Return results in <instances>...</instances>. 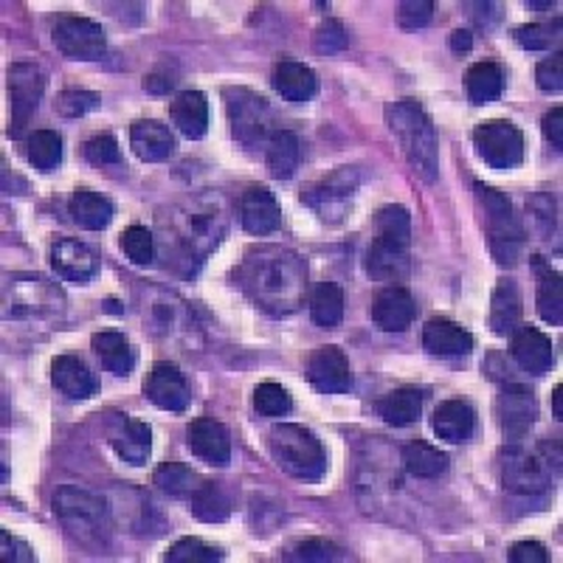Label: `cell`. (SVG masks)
<instances>
[{
  "label": "cell",
  "mask_w": 563,
  "mask_h": 563,
  "mask_svg": "<svg viewBox=\"0 0 563 563\" xmlns=\"http://www.w3.org/2000/svg\"><path fill=\"white\" fill-rule=\"evenodd\" d=\"M240 276L256 305L274 315L294 313L308 290V263L294 251H249Z\"/></svg>",
  "instance_id": "1"
},
{
  "label": "cell",
  "mask_w": 563,
  "mask_h": 563,
  "mask_svg": "<svg viewBox=\"0 0 563 563\" xmlns=\"http://www.w3.org/2000/svg\"><path fill=\"white\" fill-rule=\"evenodd\" d=\"M387 125L400 145V152L406 156L409 166L426 184H434L439 172V152L437 130H434V122L426 107L420 105L417 99H400V102L389 105Z\"/></svg>",
  "instance_id": "2"
},
{
  "label": "cell",
  "mask_w": 563,
  "mask_h": 563,
  "mask_svg": "<svg viewBox=\"0 0 563 563\" xmlns=\"http://www.w3.org/2000/svg\"><path fill=\"white\" fill-rule=\"evenodd\" d=\"M412 217L403 206H387L375 217V240L367 251V274L378 282H400L409 274Z\"/></svg>",
  "instance_id": "3"
},
{
  "label": "cell",
  "mask_w": 563,
  "mask_h": 563,
  "mask_svg": "<svg viewBox=\"0 0 563 563\" xmlns=\"http://www.w3.org/2000/svg\"><path fill=\"white\" fill-rule=\"evenodd\" d=\"M54 513L62 521L68 536L82 547L102 550L111 538V510L107 502L96 493L79 491V487H59L54 496Z\"/></svg>",
  "instance_id": "4"
},
{
  "label": "cell",
  "mask_w": 563,
  "mask_h": 563,
  "mask_svg": "<svg viewBox=\"0 0 563 563\" xmlns=\"http://www.w3.org/2000/svg\"><path fill=\"white\" fill-rule=\"evenodd\" d=\"M268 448L276 466L294 479L319 482L328 473V451L310 428L282 423L268 434Z\"/></svg>",
  "instance_id": "5"
},
{
  "label": "cell",
  "mask_w": 563,
  "mask_h": 563,
  "mask_svg": "<svg viewBox=\"0 0 563 563\" xmlns=\"http://www.w3.org/2000/svg\"><path fill=\"white\" fill-rule=\"evenodd\" d=\"M473 189H476V204L482 209V217H485L487 240H491V251L496 256V263L516 265L521 254H525L527 237L525 229H521V220L513 211V204L493 186L476 184Z\"/></svg>",
  "instance_id": "6"
},
{
  "label": "cell",
  "mask_w": 563,
  "mask_h": 563,
  "mask_svg": "<svg viewBox=\"0 0 563 563\" xmlns=\"http://www.w3.org/2000/svg\"><path fill=\"white\" fill-rule=\"evenodd\" d=\"M473 147L476 156L491 170L510 172L525 161V136L507 118H491L473 130Z\"/></svg>",
  "instance_id": "7"
},
{
  "label": "cell",
  "mask_w": 563,
  "mask_h": 563,
  "mask_svg": "<svg viewBox=\"0 0 563 563\" xmlns=\"http://www.w3.org/2000/svg\"><path fill=\"white\" fill-rule=\"evenodd\" d=\"M46 91V73L32 62H18L9 68V138L26 133Z\"/></svg>",
  "instance_id": "8"
},
{
  "label": "cell",
  "mask_w": 563,
  "mask_h": 563,
  "mask_svg": "<svg viewBox=\"0 0 563 563\" xmlns=\"http://www.w3.org/2000/svg\"><path fill=\"white\" fill-rule=\"evenodd\" d=\"M51 39L62 57L79 59V62H96L107 54L105 28L88 18H77V14L54 20Z\"/></svg>",
  "instance_id": "9"
},
{
  "label": "cell",
  "mask_w": 563,
  "mask_h": 563,
  "mask_svg": "<svg viewBox=\"0 0 563 563\" xmlns=\"http://www.w3.org/2000/svg\"><path fill=\"white\" fill-rule=\"evenodd\" d=\"M226 107H229L231 133H234V138L240 145H268L271 113L263 96H256V93L245 91V88H237V91L231 88V91H226Z\"/></svg>",
  "instance_id": "10"
},
{
  "label": "cell",
  "mask_w": 563,
  "mask_h": 563,
  "mask_svg": "<svg viewBox=\"0 0 563 563\" xmlns=\"http://www.w3.org/2000/svg\"><path fill=\"white\" fill-rule=\"evenodd\" d=\"M355 189H358V175H355V170L341 166L333 175L324 177L321 184L310 186V189L301 195V200H305L310 209H315V215H319L321 220H338V217L347 211Z\"/></svg>",
  "instance_id": "11"
},
{
  "label": "cell",
  "mask_w": 563,
  "mask_h": 563,
  "mask_svg": "<svg viewBox=\"0 0 563 563\" xmlns=\"http://www.w3.org/2000/svg\"><path fill=\"white\" fill-rule=\"evenodd\" d=\"M502 479L505 487L516 493H541L550 487V459H544L538 451H525V448H510L502 462Z\"/></svg>",
  "instance_id": "12"
},
{
  "label": "cell",
  "mask_w": 563,
  "mask_h": 563,
  "mask_svg": "<svg viewBox=\"0 0 563 563\" xmlns=\"http://www.w3.org/2000/svg\"><path fill=\"white\" fill-rule=\"evenodd\" d=\"M107 443L127 466H147L152 451V428L130 414H113L107 420Z\"/></svg>",
  "instance_id": "13"
},
{
  "label": "cell",
  "mask_w": 563,
  "mask_h": 563,
  "mask_svg": "<svg viewBox=\"0 0 563 563\" xmlns=\"http://www.w3.org/2000/svg\"><path fill=\"white\" fill-rule=\"evenodd\" d=\"M145 394L150 398V403H156L164 412H186L192 400L184 372L170 360H158L156 367L150 369L145 380Z\"/></svg>",
  "instance_id": "14"
},
{
  "label": "cell",
  "mask_w": 563,
  "mask_h": 563,
  "mask_svg": "<svg viewBox=\"0 0 563 563\" xmlns=\"http://www.w3.org/2000/svg\"><path fill=\"white\" fill-rule=\"evenodd\" d=\"M186 446L197 459L211 468H226L231 462V437L223 423L215 417H197L186 426Z\"/></svg>",
  "instance_id": "15"
},
{
  "label": "cell",
  "mask_w": 563,
  "mask_h": 563,
  "mask_svg": "<svg viewBox=\"0 0 563 563\" xmlns=\"http://www.w3.org/2000/svg\"><path fill=\"white\" fill-rule=\"evenodd\" d=\"M308 378L321 394H344L353 387V369L338 347H319L308 360Z\"/></svg>",
  "instance_id": "16"
},
{
  "label": "cell",
  "mask_w": 563,
  "mask_h": 563,
  "mask_svg": "<svg viewBox=\"0 0 563 563\" xmlns=\"http://www.w3.org/2000/svg\"><path fill=\"white\" fill-rule=\"evenodd\" d=\"M51 268L66 282L73 285H88L99 271V256L91 245L79 240H57L51 245Z\"/></svg>",
  "instance_id": "17"
},
{
  "label": "cell",
  "mask_w": 563,
  "mask_h": 563,
  "mask_svg": "<svg viewBox=\"0 0 563 563\" xmlns=\"http://www.w3.org/2000/svg\"><path fill=\"white\" fill-rule=\"evenodd\" d=\"M369 315H372V321L383 333H403V330L412 328L414 315H417V305H414L412 294L406 288L392 285V288L380 290L375 296Z\"/></svg>",
  "instance_id": "18"
},
{
  "label": "cell",
  "mask_w": 563,
  "mask_h": 563,
  "mask_svg": "<svg viewBox=\"0 0 563 563\" xmlns=\"http://www.w3.org/2000/svg\"><path fill=\"white\" fill-rule=\"evenodd\" d=\"M498 423H502V432L507 439L518 443L536 423V398L532 392H527L525 387H507L498 398Z\"/></svg>",
  "instance_id": "19"
},
{
  "label": "cell",
  "mask_w": 563,
  "mask_h": 563,
  "mask_svg": "<svg viewBox=\"0 0 563 563\" xmlns=\"http://www.w3.org/2000/svg\"><path fill=\"white\" fill-rule=\"evenodd\" d=\"M513 358L530 375H547L555 367L552 341L538 328H527V324H518L513 333Z\"/></svg>",
  "instance_id": "20"
},
{
  "label": "cell",
  "mask_w": 563,
  "mask_h": 563,
  "mask_svg": "<svg viewBox=\"0 0 563 563\" xmlns=\"http://www.w3.org/2000/svg\"><path fill=\"white\" fill-rule=\"evenodd\" d=\"M240 220H243V229L249 234H271L282 226V209L276 204L274 192L265 189V186H249L240 200Z\"/></svg>",
  "instance_id": "21"
},
{
  "label": "cell",
  "mask_w": 563,
  "mask_h": 563,
  "mask_svg": "<svg viewBox=\"0 0 563 563\" xmlns=\"http://www.w3.org/2000/svg\"><path fill=\"white\" fill-rule=\"evenodd\" d=\"M423 347L437 358H466L473 349V335L457 321L432 319L423 328Z\"/></svg>",
  "instance_id": "22"
},
{
  "label": "cell",
  "mask_w": 563,
  "mask_h": 563,
  "mask_svg": "<svg viewBox=\"0 0 563 563\" xmlns=\"http://www.w3.org/2000/svg\"><path fill=\"white\" fill-rule=\"evenodd\" d=\"M130 147L141 161L158 164V161H166L177 145L170 127L156 122V118H141L130 127Z\"/></svg>",
  "instance_id": "23"
},
{
  "label": "cell",
  "mask_w": 563,
  "mask_h": 563,
  "mask_svg": "<svg viewBox=\"0 0 563 563\" xmlns=\"http://www.w3.org/2000/svg\"><path fill=\"white\" fill-rule=\"evenodd\" d=\"M271 85H274V91L282 99L301 105V102H310L315 96L319 79H315L313 68L305 66V62H290V59H285L271 73Z\"/></svg>",
  "instance_id": "24"
},
{
  "label": "cell",
  "mask_w": 563,
  "mask_h": 563,
  "mask_svg": "<svg viewBox=\"0 0 563 563\" xmlns=\"http://www.w3.org/2000/svg\"><path fill=\"white\" fill-rule=\"evenodd\" d=\"M51 383L68 400H88L96 394V380L91 369L77 355H59L51 364Z\"/></svg>",
  "instance_id": "25"
},
{
  "label": "cell",
  "mask_w": 563,
  "mask_h": 563,
  "mask_svg": "<svg viewBox=\"0 0 563 563\" xmlns=\"http://www.w3.org/2000/svg\"><path fill=\"white\" fill-rule=\"evenodd\" d=\"M170 116L175 122V127L184 133L186 138L197 141L204 138L209 130V102L200 91H184L172 99Z\"/></svg>",
  "instance_id": "26"
},
{
  "label": "cell",
  "mask_w": 563,
  "mask_h": 563,
  "mask_svg": "<svg viewBox=\"0 0 563 563\" xmlns=\"http://www.w3.org/2000/svg\"><path fill=\"white\" fill-rule=\"evenodd\" d=\"M521 313H525V305H521V290L513 279H498L496 290H493L491 299V328L496 335H513L516 328L521 324Z\"/></svg>",
  "instance_id": "27"
},
{
  "label": "cell",
  "mask_w": 563,
  "mask_h": 563,
  "mask_svg": "<svg viewBox=\"0 0 563 563\" xmlns=\"http://www.w3.org/2000/svg\"><path fill=\"white\" fill-rule=\"evenodd\" d=\"M476 428V412L466 400H446L443 406L434 412V434L446 443H466Z\"/></svg>",
  "instance_id": "28"
},
{
  "label": "cell",
  "mask_w": 563,
  "mask_h": 563,
  "mask_svg": "<svg viewBox=\"0 0 563 563\" xmlns=\"http://www.w3.org/2000/svg\"><path fill=\"white\" fill-rule=\"evenodd\" d=\"M91 347L107 367V372H113L116 378H127L136 367V353H133V344L125 333H116V330L96 333L91 338Z\"/></svg>",
  "instance_id": "29"
},
{
  "label": "cell",
  "mask_w": 563,
  "mask_h": 563,
  "mask_svg": "<svg viewBox=\"0 0 563 563\" xmlns=\"http://www.w3.org/2000/svg\"><path fill=\"white\" fill-rule=\"evenodd\" d=\"M68 211H71L73 223H77L79 229H88V231L107 229L113 220L111 200H107L105 195H99V192H91V189L73 192L71 204H68Z\"/></svg>",
  "instance_id": "30"
},
{
  "label": "cell",
  "mask_w": 563,
  "mask_h": 563,
  "mask_svg": "<svg viewBox=\"0 0 563 563\" xmlns=\"http://www.w3.org/2000/svg\"><path fill=\"white\" fill-rule=\"evenodd\" d=\"M186 505H189L192 516L206 521V525H220L231 516V498L220 482H206L204 479L200 487L186 498Z\"/></svg>",
  "instance_id": "31"
},
{
  "label": "cell",
  "mask_w": 563,
  "mask_h": 563,
  "mask_svg": "<svg viewBox=\"0 0 563 563\" xmlns=\"http://www.w3.org/2000/svg\"><path fill=\"white\" fill-rule=\"evenodd\" d=\"M265 166L276 181H288L294 175L296 166H299V138H296V133H271L268 145H265Z\"/></svg>",
  "instance_id": "32"
},
{
  "label": "cell",
  "mask_w": 563,
  "mask_h": 563,
  "mask_svg": "<svg viewBox=\"0 0 563 563\" xmlns=\"http://www.w3.org/2000/svg\"><path fill=\"white\" fill-rule=\"evenodd\" d=\"M378 414L389 426H412L423 414V392L414 387L394 389L378 403Z\"/></svg>",
  "instance_id": "33"
},
{
  "label": "cell",
  "mask_w": 563,
  "mask_h": 563,
  "mask_svg": "<svg viewBox=\"0 0 563 563\" xmlns=\"http://www.w3.org/2000/svg\"><path fill=\"white\" fill-rule=\"evenodd\" d=\"M505 91V68L496 62H476L468 71V99L473 105H491Z\"/></svg>",
  "instance_id": "34"
},
{
  "label": "cell",
  "mask_w": 563,
  "mask_h": 563,
  "mask_svg": "<svg viewBox=\"0 0 563 563\" xmlns=\"http://www.w3.org/2000/svg\"><path fill=\"white\" fill-rule=\"evenodd\" d=\"M310 315L319 328H338L341 319H344V290L335 282H321L310 296Z\"/></svg>",
  "instance_id": "35"
},
{
  "label": "cell",
  "mask_w": 563,
  "mask_h": 563,
  "mask_svg": "<svg viewBox=\"0 0 563 563\" xmlns=\"http://www.w3.org/2000/svg\"><path fill=\"white\" fill-rule=\"evenodd\" d=\"M403 466H406V471L412 473V476L434 479L439 476V473H446L448 457L439 451V448L423 443V439H414V443H409V446L403 448Z\"/></svg>",
  "instance_id": "36"
},
{
  "label": "cell",
  "mask_w": 563,
  "mask_h": 563,
  "mask_svg": "<svg viewBox=\"0 0 563 563\" xmlns=\"http://www.w3.org/2000/svg\"><path fill=\"white\" fill-rule=\"evenodd\" d=\"M538 315L558 328L563 321V294H561V276L558 271L547 268V265H538Z\"/></svg>",
  "instance_id": "37"
},
{
  "label": "cell",
  "mask_w": 563,
  "mask_h": 563,
  "mask_svg": "<svg viewBox=\"0 0 563 563\" xmlns=\"http://www.w3.org/2000/svg\"><path fill=\"white\" fill-rule=\"evenodd\" d=\"M152 479H156L158 491L166 493V496L172 498H184V502L200 487V482H204L192 468L181 466V462H164V466H158Z\"/></svg>",
  "instance_id": "38"
},
{
  "label": "cell",
  "mask_w": 563,
  "mask_h": 563,
  "mask_svg": "<svg viewBox=\"0 0 563 563\" xmlns=\"http://www.w3.org/2000/svg\"><path fill=\"white\" fill-rule=\"evenodd\" d=\"M28 161L34 170L39 172H54L62 161V138L54 130H37L28 138Z\"/></svg>",
  "instance_id": "39"
},
{
  "label": "cell",
  "mask_w": 563,
  "mask_h": 563,
  "mask_svg": "<svg viewBox=\"0 0 563 563\" xmlns=\"http://www.w3.org/2000/svg\"><path fill=\"white\" fill-rule=\"evenodd\" d=\"M166 563H215L223 561V552L217 547L206 544L200 538H181L177 544L170 547V552L164 555Z\"/></svg>",
  "instance_id": "40"
},
{
  "label": "cell",
  "mask_w": 563,
  "mask_h": 563,
  "mask_svg": "<svg viewBox=\"0 0 563 563\" xmlns=\"http://www.w3.org/2000/svg\"><path fill=\"white\" fill-rule=\"evenodd\" d=\"M254 406H256V412L265 414V417H282V414L290 412L294 400H290L288 389L279 387V383H274V380H265V383L256 387Z\"/></svg>",
  "instance_id": "41"
},
{
  "label": "cell",
  "mask_w": 563,
  "mask_h": 563,
  "mask_svg": "<svg viewBox=\"0 0 563 563\" xmlns=\"http://www.w3.org/2000/svg\"><path fill=\"white\" fill-rule=\"evenodd\" d=\"M122 251L127 254L133 265H150L152 254H156V240H152V231L145 226H130V229L122 234Z\"/></svg>",
  "instance_id": "42"
},
{
  "label": "cell",
  "mask_w": 563,
  "mask_h": 563,
  "mask_svg": "<svg viewBox=\"0 0 563 563\" xmlns=\"http://www.w3.org/2000/svg\"><path fill=\"white\" fill-rule=\"evenodd\" d=\"M85 158L99 170H107V166H116L122 170V150H118V141L111 133H99L85 145Z\"/></svg>",
  "instance_id": "43"
},
{
  "label": "cell",
  "mask_w": 563,
  "mask_h": 563,
  "mask_svg": "<svg viewBox=\"0 0 563 563\" xmlns=\"http://www.w3.org/2000/svg\"><path fill=\"white\" fill-rule=\"evenodd\" d=\"M558 32H561V20H555L552 26L530 23V26L516 28V43L527 51H547V48H552V43H558Z\"/></svg>",
  "instance_id": "44"
},
{
  "label": "cell",
  "mask_w": 563,
  "mask_h": 563,
  "mask_svg": "<svg viewBox=\"0 0 563 563\" xmlns=\"http://www.w3.org/2000/svg\"><path fill=\"white\" fill-rule=\"evenodd\" d=\"M96 105H99L96 93L82 91V88H68V91L59 93L57 102H54L57 113H62V116H68V118L85 116V113L93 111Z\"/></svg>",
  "instance_id": "45"
},
{
  "label": "cell",
  "mask_w": 563,
  "mask_h": 563,
  "mask_svg": "<svg viewBox=\"0 0 563 563\" xmlns=\"http://www.w3.org/2000/svg\"><path fill=\"white\" fill-rule=\"evenodd\" d=\"M434 18V3L432 0H406L398 7V23L406 32H417V28L428 26Z\"/></svg>",
  "instance_id": "46"
},
{
  "label": "cell",
  "mask_w": 563,
  "mask_h": 563,
  "mask_svg": "<svg viewBox=\"0 0 563 563\" xmlns=\"http://www.w3.org/2000/svg\"><path fill=\"white\" fill-rule=\"evenodd\" d=\"M347 43H349L347 28L341 26L338 20H328V23H321L319 32H315V51H321V54L344 51Z\"/></svg>",
  "instance_id": "47"
},
{
  "label": "cell",
  "mask_w": 563,
  "mask_h": 563,
  "mask_svg": "<svg viewBox=\"0 0 563 563\" xmlns=\"http://www.w3.org/2000/svg\"><path fill=\"white\" fill-rule=\"evenodd\" d=\"M536 82L544 93H558L563 88V59L561 54L541 59L536 68Z\"/></svg>",
  "instance_id": "48"
},
{
  "label": "cell",
  "mask_w": 563,
  "mask_h": 563,
  "mask_svg": "<svg viewBox=\"0 0 563 563\" xmlns=\"http://www.w3.org/2000/svg\"><path fill=\"white\" fill-rule=\"evenodd\" d=\"M338 552V547H333L330 541L315 538V541H305V544L296 547L294 558H301V561H335V558H341Z\"/></svg>",
  "instance_id": "49"
},
{
  "label": "cell",
  "mask_w": 563,
  "mask_h": 563,
  "mask_svg": "<svg viewBox=\"0 0 563 563\" xmlns=\"http://www.w3.org/2000/svg\"><path fill=\"white\" fill-rule=\"evenodd\" d=\"M0 552H3V561H12V563H32L34 561L32 547L23 544L20 538L9 536L7 530L0 532Z\"/></svg>",
  "instance_id": "50"
},
{
  "label": "cell",
  "mask_w": 563,
  "mask_h": 563,
  "mask_svg": "<svg viewBox=\"0 0 563 563\" xmlns=\"http://www.w3.org/2000/svg\"><path fill=\"white\" fill-rule=\"evenodd\" d=\"M541 130H544L547 141H550V145L561 152L563 150V111L561 107H552V111L547 113L544 122H541Z\"/></svg>",
  "instance_id": "51"
},
{
  "label": "cell",
  "mask_w": 563,
  "mask_h": 563,
  "mask_svg": "<svg viewBox=\"0 0 563 563\" xmlns=\"http://www.w3.org/2000/svg\"><path fill=\"white\" fill-rule=\"evenodd\" d=\"M513 563H547V550L538 541H518L510 550Z\"/></svg>",
  "instance_id": "52"
},
{
  "label": "cell",
  "mask_w": 563,
  "mask_h": 563,
  "mask_svg": "<svg viewBox=\"0 0 563 563\" xmlns=\"http://www.w3.org/2000/svg\"><path fill=\"white\" fill-rule=\"evenodd\" d=\"M471 46H473L471 32H462V28H459V32L451 34V48H453V51H457V54L471 51Z\"/></svg>",
  "instance_id": "53"
},
{
  "label": "cell",
  "mask_w": 563,
  "mask_h": 563,
  "mask_svg": "<svg viewBox=\"0 0 563 563\" xmlns=\"http://www.w3.org/2000/svg\"><path fill=\"white\" fill-rule=\"evenodd\" d=\"M552 409H555V417L563 420V387H555L552 392Z\"/></svg>",
  "instance_id": "54"
}]
</instances>
